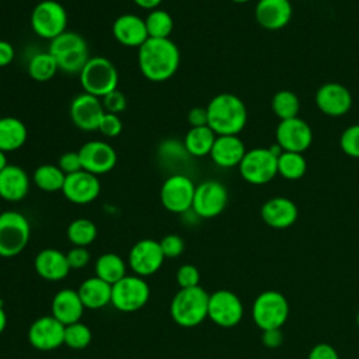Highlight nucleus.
<instances>
[{"mask_svg":"<svg viewBox=\"0 0 359 359\" xmlns=\"http://www.w3.org/2000/svg\"><path fill=\"white\" fill-rule=\"evenodd\" d=\"M188 123L191 128L206 126L208 125V109L206 107H194L188 111L187 115Z\"/></svg>","mask_w":359,"mask_h":359,"instance_id":"47","label":"nucleus"},{"mask_svg":"<svg viewBox=\"0 0 359 359\" xmlns=\"http://www.w3.org/2000/svg\"><path fill=\"white\" fill-rule=\"evenodd\" d=\"M150 297L147 282L137 275H126L112 285L111 304L123 313L140 310Z\"/></svg>","mask_w":359,"mask_h":359,"instance_id":"10","label":"nucleus"},{"mask_svg":"<svg viewBox=\"0 0 359 359\" xmlns=\"http://www.w3.org/2000/svg\"><path fill=\"white\" fill-rule=\"evenodd\" d=\"M8 165V161H7V153H4L3 150H0V171Z\"/></svg>","mask_w":359,"mask_h":359,"instance_id":"52","label":"nucleus"},{"mask_svg":"<svg viewBox=\"0 0 359 359\" xmlns=\"http://www.w3.org/2000/svg\"><path fill=\"white\" fill-rule=\"evenodd\" d=\"M28 137L25 123L15 116H0V150L4 153L21 149Z\"/></svg>","mask_w":359,"mask_h":359,"instance_id":"29","label":"nucleus"},{"mask_svg":"<svg viewBox=\"0 0 359 359\" xmlns=\"http://www.w3.org/2000/svg\"><path fill=\"white\" fill-rule=\"evenodd\" d=\"M283 338H282V331L279 330H268V331H262V344L266 348H278L280 346Z\"/></svg>","mask_w":359,"mask_h":359,"instance_id":"49","label":"nucleus"},{"mask_svg":"<svg viewBox=\"0 0 359 359\" xmlns=\"http://www.w3.org/2000/svg\"><path fill=\"white\" fill-rule=\"evenodd\" d=\"M14 57H15L14 46L6 39H0V67L8 66L14 60Z\"/></svg>","mask_w":359,"mask_h":359,"instance_id":"48","label":"nucleus"},{"mask_svg":"<svg viewBox=\"0 0 359 359\" xmlns=\"http://www.w3.org/2000/svg\"><path fill=\"white\" fill-rule=\"evenodd\" d=\"M296 203L286 196H273L261 206V219L272 229H287L297 220Z\"/></svg>","mask_w":359,"mask_h":359,"instance_id":"22","label":"nucleus"},{"mask_svg":"<svg viewBox=\"0 0 359 359\" xmlns=\"http://www.w3.org/2000/svg\"><path fill=\"white\" fill-rule=\"evenodd\" d=\"M209 293L202 286L180 289L170 304V314L174 323L184 328L199 325L208 318Z\"/></svg>","mask_w":359,"mask_h":359,"instance_id":"3","label":"nucleus"},{"mask_svg":"<svg viewBox=\"0 0 359 359\" xmlns=\"http://www.w3.org/2000/svg\"><path fill=\"white\" fill-rule=\"evenodd\" d=\"M91 338H93L91 330L80 321L65 325L63 345H67L70 349L81 351V349L87 348L91 342Z\"/></svg>","mask_w":359,"mask_h":359,"instance_id":"38","label":"nucleus"},{"mask_svg":"<svg viewBox=\"0 0 359 359\" xmlns=\"http://www.w3.org/2000/svg\"><path fill=\"white\" fill-rule=\"evenodd\" d=\"M101 192V184L97 175L80 170L69 174L65 178L62 194L74 205H87L98 198Z\"/></svg>","mask_w":359,"mask_h":359,"instance_id":"18","label":"nucleus"},{"mask_svg":"<svg viewBox=\"0 0 359 359\" xmlns=\"http://www.w3.org/2000/svg\"><path fill=\"white\" fill-rule=\"evenodd\" d=\"M293 7L289 0H258L254 15L257 22L268 31L286 27L292 18Z\"/></svg>","mask_w":359,"mask_h":359,"instance_id":"21","label":"nucleus"},{"mask_svg":"<svg viewBox=\"0 0 359 359\" xmlns=\"http://www.w3.org/2000/svg\"><path fill=\"white\" fill-rule=\"evenodd\" d=\"M356 324H358V327H359V311L356 313Z\"/></svg>","mask_w":359,"mask_h":359,"instance_id":"54","label":"nucleus"},{"mask_svg":"<svg viewBox=\"0 0 359 359\" xmlns=\"http://www.w3.org/2000/svg\"><path fill=\"white\" fill-rule=\"evenodd\" d=\"M181 53L170 38H149L137 48L140 73L150 81L161 83L171 79L180 67Z\"/></svg>","mask_w":359,"mask_h":359,"instance_id":"1","label":"nucleus"},{"mask_svg":"<svg viewBox=\"0 0 359 359\" xmlns=\"http://www.w3.org/2000/svg\"><path fill=\"white\" fill-rule=\"evenodd\" d=\"M57 167L65 172V175H69V174L83 170L79 150L77 151L70 150V151L63 153L57 160Z\"/></svg>","mask_w":359,"mask_h":359,"instance_id":"44","label":"nucleus"},{"mask_svg":"<svg viewBox=\"0 0 359 359\" xmlns=\"http://www.w3.org/2000/svg\"><path fill=\"white\" fill-rule=\"evenodd\" d=\"M307 170V161L303 153L282 151L278 157V174L289 181L300 180Z\"/></svg>","mask_w":359,"mask_h":359,"instance_id":"34","label":"nucleus"},{"mask_svg":"<svg viewBox=\"0 0 359 359\" xmlns=\"http://www.w3.org/2000/svg\"><path fill=\"white\" fill-rule=\"evenodd\" d=\"M231 1H234V3H247L250 0H231Z\"/></svg>","mask_w":359,"mask_h":359,"instance_id":"53","label":"nucleus"},{"mask_svg":"<svg viewBox=\"0 0 359 359\" xmlns=\"http://www.w3.org/2000/svg\"><path fill=\"white\" fill-rule=\"evenodd\" d=\"M65 172L57 164H41L32 172V182L43 192L62 191L65 184Z\"/></svg>","mask_w":359,"mask_h":359,"instance_id":"32","label":"nucleus"},{"mask_svg":"<svg viewBox=\"0 0 359 359\" xmlns=\"http://www.w3.org/2000/svg\"><path fill=\"white\" fill-rule=\"evenodd\" d=\"M79 80L84 93L102 98L118 88L119 73L109 59L104 56H90L79 73Z\"/></svg>","mask_w":359,"mask_h":359,"instance_id":"5","label":"nucleus"},{"mask_svg":"<svg viewBox=\"0 0 359 359\" xmlns=\"http://www.w3.org/2000/svg\"><path fill=\"white\" fill-rule=\"evenodd\" d=\"M77 293L80 296V300L84 306V309L90 310H98L105 307L107 304H111V293L112 286L102 279L93 276L86 279L77 289Z\"/></svg>","mask_w":359,"mask_h":359,"instance_id":"28","label":"nucleus"},{"mask_svg":"<svg viewBox=\"0 0 359 359\" xmlns=\"http://www.w3.org/2000/svg\"><path fill=\"white\" fill-rule=\"evenodd\" d=\"M240 175L252 185H264L278 175V156L271 147H255L247 150L238 164Z\"/></svg>","mask_w":359,"mask_h":359,"instance_id":"9","label":"nucleus"},{"mask_svg":"<svg viewBox=\"0 0 359 359\" xmlns=\"http://www.w3.org/2000/svg\"><path fill=\"white\" fill-rule=\"evenodd\" d=\"M244 314L240 297L227 289H220L209 294L208 317L222 328L236 327Z\"/></svg>","mask_w":359,"mask_h":359,"instance_id":"13","label":"nucleus"},{"mask_svg":"<svg viewBox=\"0 0 359 359\" xmlns=\"http://www.w3.org/2000/svg\"><path fill=\"white\" fill-rule=\"evenodd\" d=\"M122 129H123V123H122L119 115L105 112L100 121L97 130L105 137H116L118 135H121Z\"/></svg>","mask_w":359,"mask_h":359,"instance_id":"42","label":"nucleus"},{"mask_svg":"<svg viewBox=\"0 0 359 359\" xmlns=\"http://www.w3.org/2000/svg\"><path fill=\"white\" fill-rule=\"evenodd\" d=\"M66 236L74 247H87L97 238V226L90 219L79 217L69 223Z\"/></svg>","mask_w":359,"mask_h":359,"instance_id":"35","label":"nucleus"},{"mask_svg":"<svg viewBox=\"0 0 359 359\" xmlns=\"http://www.w3.org/2000/svg\"><path fill=\"white\" fill-rule=\"evenodd\" d=\"M34 269L42 279L50 282L65 279L72 271L66 254L56 248H45L39 251L34 259Z\"/></svg>","mask_w":359,"mask_h":359,"instance_id":"26","label":"nucleus"},{"mask_svg":"<svg viewBox=\"0 0 359 359\" xmlns=\"http://www.w3.org/2000/svg\"><path fill=\"white\" fill-rule=\"evenodd\" d=\"M271 108L279 121L296 118L300 111L299 97L290 90H279L271 100Z\"/></svg>","mask_w":359,"mask_h":359,"instance_id":"36","label":"nucleus"},{"mask_svg":"<svg viewBox=\"0 0 359 359\" xmlns=\"http://www.w3.org/2000/svg\"><path fill=\"white\" fill-rule=\"evenodd\" d=\"M104 114L105 109L102 107L101 98L84 91L72 100L69 108V115L73 125L83 132L97 130Z\"/></svg>","mask_w":359,"mask_h":359,"instance_id":"15","label":"nucleus"},{"mask_svg":"<svg viewBox=\"0 0 359 359\" xmlns=\"http://www.w3.org/2000/svg\"><path fill=\"white\" fill-rule=\"evenodd\" d=\"M31 237L28 219L17 210L0 213V257L11 258L24 251Z\"/></svg>","mask_w":359,"mask_h":359,"instance_id":"7","label":"nucleus"},{"mask_svg":"<svg viewBox=\"0 0 359 359\" xmlns=\"http://www.w3.org/2000/svg\"><path fill=\"white\" fill-rule=\"evenodd\" d=\"M95 276L111 286L126 276V264L115 252H105L95 261Z\"/></svg>","mask_w":359,"mask_h":359,"instance_id":"31","label":"nucleus"},{"mask_svg":"<svg viewBox=\"0 0 359 359\" xmlns=\"http://www.w3.org/2000/svg\"><path fill=\"white\" fill-rule=\"evenodd\" d=\"M149 38H170L174 29V20L171 14L163 8H154L149 11L144 18Z\"/></svg>","mask_w":359,"mask_h":359,"instance_id":"37","label":"nucleus"},{"mask_svg":"<svg viewBox=\"0 0 359 359\" xmlns=\"http://www.w3.org/2000/svg\"><path fill=\"white\" fill-rule=\"evenodd\" d=\"M158 243L164 258H177L185 250V241L178 234H167Z\"/></svg>","mask_w":359,"mask_h":359,"instance_id":"41","label":"nucleus"},{"mask_svg":"<svg viewBox=\"0 0 359 359\" xmlns=\"http://www.w3.org/2000/svg\"><path fill=\"white\" fill-rule=\"evenodd\" d=\"M48 50L55 57L59 70L66 74H79L90 59L87 41L72 31H65L52 39Z\"/></svg>","mask_w":359,"mask_h":359,"instance_id":"4","label":"nucleus"},{"mask_svg":"<svg viewBox=\"0 0 359 359\" xmlns=\"http://www.w3.org/2000/svg\"><path fill=\"white\" fill-rule=\"evenodd\" d=\"M81 167L94 175H102L114 170L118 163L115 149L104 140H90L79 149Z\"/></svg>","mask_w":359,"mask_h":359,"instance_id":"16","label":"nucleus"},{"mask_svg":"<svg viewBox=\"0 0 359 359\" xmlns=\"http://www.w3.org/2000/svg\"><path fill=\"white\" fill-rule=\"evenodd\" d=\"M196 185L185 174H171L160 188V201L164 209L171 213H185L192 209Z\"/></svg>","mask_w":359,"mask_h":359,"instance_id":"11","label":"nucleus"},{"mask_svg":"<svg viewBox=\"0 0 359 359\" xmlns=\"http://www.w3.org/2000/svg\"><path fill=\"white\" fill-rule=\"evenodd\" d=\"M251 317L261 331L279 330L289 317V303L280 292L265 290L255 297Z\"/></svg>","mask_w":359,"mask_h":359,"instance_id":"6","label":"nucleus"},{"mask_svg":"<svg viewBox=\"0 0 359 359\" xmlns=\"http://www.w3.org/2000/svg\"><path fill=\"white\" fill-rule=\"evenodd\" d=\"M307 359H339V356L332 345L321 342L310 349Z\"/></svg>","mask_w":359,"mask_h":359,"instance_id":"46","label":"nucleus"},{"mask_svg":"<svg viewBox=\"0 0 359 359\" xmlns=\"http://www.w3.org/2000/svg\"><path fill=\"white\" fill-rule=\"evenodd\" d=\"M50 310H52V316L56 320H59L63 325H69L80 321L84 311V306L80 300L77 290L65 287V289H60L53 296Z\"/></svg>","mask_w":359,"mask_h":359,"instance_id":"27","label":"nucleus"},{"mask_svg":"<svg viewBox=\"0 0 359 359\" xmlns=\"http://www.w3.org/2000/svg\"><path fill=\"white\" fill-rule=\"evenodd\" d=\"M314 101L323 114L328 116H342L352 107V94L344 84L330 81L318 87Z\"/></svg>","mask_w":359,"mask_h":359,"instance_id":"20","label":"nucleus"},{"mask_svg":"<svg viewBox=\"0 0 359 359\" xmlns=\"http://www.w3.org/2000/svg\"><path fill=\"white\" fill-rule=\"evenodd\" d=\"M276 144L280 146L283 151H306L313 142V130L310 125L302 118H290L279 121L275 130Z\"/></svg>","mask_w":359,"mask_h":359,"instance_id":"14","label":"nucleus"},{"mask_svg":"<svg viewBox=\"0 0 359 359\" xmlns=\"http://www.w3.org/2000/svg\"><path fill=\"white\" fill-rule=\"evenodd\" d=\"M164 259L160 243L151 238L139 240L129 251V266L135 275L142 278L156 273Z\"/></svg>","mask_w":359,"mask_h":359,"instance_id":"17","label":"nucleus"},{"mask_svg":"<svg viewBox=\"0 0 359 359\" xmlns=\"http://www.w3.org/2000/svg\"><path fill=\"white\" fill-rule=\"evenodd\" d=\"M217 135L206 125L198 128H189L184 137V147L188 156L205 157L209 156Z\"/></svg>","mask_w":359,"mask_h":359,"instance_id":"30","label":"nucleus"},{"mask_svg":"<svg viewBox=\"0 0 359 359\" xmlns=\"http://www.w3.org/2000/svg\"><path fill=\"white\" fill-rule=\"evenodd\" d=\"M31 188L27 171L15 164H8L0 171V198L7 202L22 201Z\"/></svg>","mask_w":359,"mask_h":359,"instance_id":"24","label":"nucleus"},{"mask_svg":"<svg viewBox=\"0 0 359 359\" xmlns=\"http://www.w3.org/2000/svg\"><path fill=\"white\" fill-rule=\"evenodd\" d=\"M339 147L346 156L359 158V123H353L344 129L339 137Z\"/></svg>","mask_w":359,"mask_h":359,"instance_id":"39","label":"nucleus"},{"mask_svg":"<svg viewBox=\"0 0 359 359\" xmlns=\"http://www.w3.org/2000/svg\"><path fill=\"white\" fill-rule=\"evenodd\" d=\"M6 325H7V314L3 309V306L0 304V334L6 330Z\"/></svg>","mask_w":359,"mask_h":359,"instance_id":"51","label":"nucleus"},{"mask_svg":"<svg viewBox=\"0 0 359 359\" xmlns=\"http://www.w3.org/2000/svg\"><path fill=\"white\" fill-rule=\"evenodd\" d=\"M27 72L29 77L35 81H48L55 77V74L59 72V67L49 50H43L36 52L29 57Z\"/></svg>","mask_w":359,"mask_h":359,"instance_id":"33","label":"nucleus"},{"mask_svg":"<svg viewBox=\"0 0 359 359\" xmlns=\"http://www.w3.org/2000/svg\"><path fill=\"white\" fill-rule=\"evenodd\" d=\"M70 269H81L90 261V252L86 247H73L66 252Z\"/></svg>","mask_w":359,"mask_h":359,"instance_id":"45","label":"nucleus"},{"mask_svg":"<svg viewBox=\"0 0 359 359\" xmlns=\"http://www.w3.org/2000/svg\"><path fill=\"white\" fill-rule=\"evenodd\" d=\"M161 1H163V0H133V3H135L137 7H140V8H143V10H149V11H151V10H154V8H158V6L161 4Z\"/></svg>","mask_w":359,"mask_h":359,"instance_id":"50","label":"nucleus"},{"mask_svg":"<svg viewBox=\"0 0 359 359\" xmlns=\"http://www.w3.org/2000/svg\"><path fill=\"white\" fill-rule=\"evenodd\" d=\"M65 325L53 316L36 318L28 328V342L38 351H53L63 345Z\"/></svg>","mask_w":359,"mask_h":359,"instance_id":"19","label":"nucleus"},{"mask_svg":"<svg viewBox=\"0 0 359 359\" xmlns=\"http://www.w3.org/2000/svg\"><path fill=\"white\" fill-rule=\"evenodd\" d=\"M101 102H102L105 112H111V114H116V115L123 112L128 105L126 95L122 91H119L118 88L108 93L105 97H102Z\"/></svg>","mask_w":359,"mask_h":359,"instance_id":"43","label":"nucleus"},{"mask_svg":"<svg viewBox=\"0 0 359 359\" xmlns=\"http://www.w3.org/2000/svg\"><path fill=\"white\" fill-rule=\"evenodd\" d=\"M29 24L39 38L50 42L67 31L66 8L56 0H42L32 8Z\"/></svg>","mask_w":359,"mask_h":359,"instance_id":"8","label":"nucleus"},{"mask_svg":"<svg viewBox=\"0 0 359 359\" xmlns=\"http://www.w3.org/2000/svg\"><path fill=\"white\" fill-rule=\"evenodd\" d=\"M227 201V188L220 181L206 180L196 185L191 210L198 217L212 219L224 210Z\"/></svg>","mask_w":359,"mask_h":359,"instance_id":"12","label":"nucleus"},{"mask_svg":"<svg viewBox=\"0 0 359 359\" xmlns=\"http://www.w3.org/2000/svg\"><path fill=\"white\" fill-rule=\"evenodd\" d=\"M245 153V146L238 135H220L216 137L209 156L217 167L233 168L238 167Z\"/></svg>","mask_w":359,"mask_h":359,"instance_id":"25","label":"nucleus"},{"mask_svg":"<svg viewBox=\"0 0 359 359\" xmlns=\"http://www.w3.org/2000/svg\"><path fill=\"white\" fill-rule=\"evenodd\" d=\"M208 109V126L217 135H238L247 123V107L240 97L231 93L215 95Z\"/></svg>","mask_w":359,"mask_h":359,"instance_id":"2","label":"nucleus"},{"mask_svg":"<svg viewBox=\"0 0 359 359\" xmlns=\"http://www.w3.org/2000/svg\"><path fill=\"white\" fill-rule=\"evenodd\" d=\"M175 276H177V283L180 289H189V287L199 286L201 273H199V269L192 264L181 265Z\"/></svg>","mask_w":359,"mask_h":359,"instance_id":"40","label":"nucleus"},{"mask_svg":"<svg viewBox=\"0 0 359 359\" xmlns=\"http://www.w3.org/2000/svg\"><path fill=\"white\" fill-rule=\"evenodd\" d=\"M112 35L116 42L129 48H140L149 39L144 20L132 13L115 18L112 24Z\"/></svg>","mask_w":359,"mask_h":359,"instance_id":"23","label":"nucleus"}]
</instances>
